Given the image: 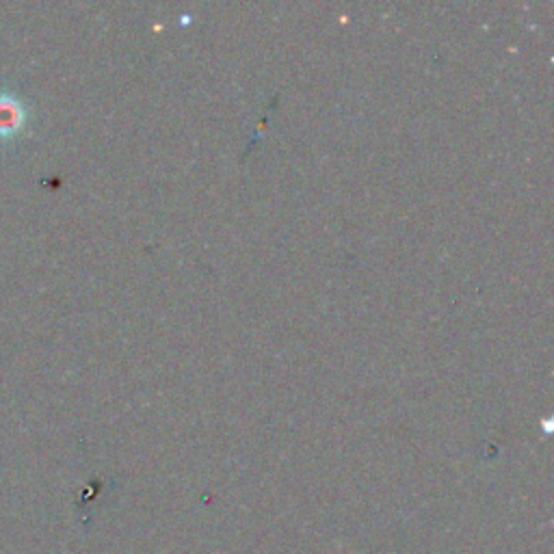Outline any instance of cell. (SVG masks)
I'll return each mask as SVG.
<instances>
[{
    "instance_id": "1",
    "label": "cell",
    "mask_w": 554,
    "mask_h": 554,
    "mask_svg": "<svg viewBox=\"0 0 554 554\" xmlns=\"http://www.w3.org/2000/svg\"><path fill=\"white\" fill-rule=\"evenodd\" d=\"M24 122V109L20 100L13 98L11 94L0 96V137H9Z\"/></svg>"
}]
</instances>
